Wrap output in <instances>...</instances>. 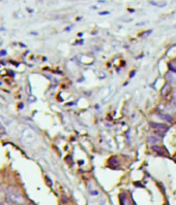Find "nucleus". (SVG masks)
I'll return each instance as SVG.
<instances>
[{"label":"nucleus","instance_id":"nucleus-1","mask_svg":"<svg viewBox=\"0 0 176 205\" xmlns=\"http://www.w3.org/2000/svg\"><path fill=\"white\" fill-rule=\"evenodd\" d=\"M6 199L9 201L17 203V204H22V203H24V197L22 196L18 191L9 190L6 192Z\"/></svg>","mask_w":176,"mask_h":205},{"label":"nucleus","instance_id":"nucleus-2","mask_svg":"<svg viewBox=\"0 0 176 205\" xmlns=\"http://www.w3.org/2000/svg\"><path fill=\"white\" fill-rule=\"evenodd\" d=\"M151 5H154V6H159V7H164L167 5V2L165 1H161V2H157V1H150Z\"/></svg>","mask_w":176,"mask_h":205},{"label":"nucleus","instance_id":"nucleus-3","mask_svg":"<svg viewBox=\"0 0 176 205\" xmlns=\"http://www.w3.org/2000/svg\"><path fill=\"white\" fill-rule=\"evenodd\" d=\"M0 205H5L4 203H2V202H0Z\"/></svg>","mask_w":176,"mask_h":205},{"label":"nucleus","instance_id":"nucleus-4","mask_svg":"<svg viewBox=\"0 0 176 205\" xmlns=\"http://www.w3.org/2000/svg\"><path fill=\"white\" fill-rule=\"evenodd\" d=\"M174 28H176V25H175V26H174Z\"/></svg>","mask_w":176,"mask_h":205}]
</instances>
